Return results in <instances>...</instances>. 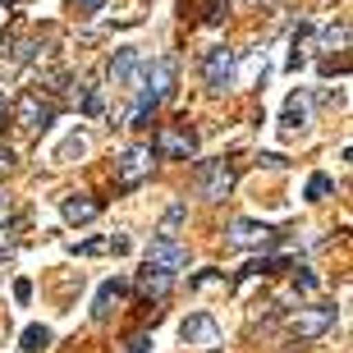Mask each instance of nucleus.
<instances>
[{"label": "nucleus", "mask_w": 353, "mask_h": 353, "mask_svg": "<svg viewBox=\"0 0 353 353\" xmlns=\"http://www.w3.org/2000/svg\"><path fill=\"white\" fill-rule=\"evenodd\" d=\"M294 289H303V294H312V289H316V275H307V271H303V275H294Z\"/></svg>", "instance_id": "obj_28"}, {"label": "nucleus", "mask_w": 353, "mask_h": 353, "mask_svg": "<svg viewBox=\"0 0 353 353\" xmlns=\"http://www.w3.org/2000/svg\"><path fill=\"white\" fill-rule=\"evenodd\" d=\"M19 349H23V353H41V349H51V330L37 326V321H32V326H23V335H19Z\"/></svg>", "instance_id": "obj_16"}, {"label": "nucleus", "mask_w": 353, "mask_h": 353, "mask_svg": "<svg viewBox=\"0 0 353 353\" xmlns=\"http://www.w3.org/2000/svg\"><path fill=\"white\" fill-rule=\"evenodd\" d=\"M14 299H19V303L32 299V280H14Z\"/></svg>", "instance_id": "obj_27"}, {"label": "nucleus", "mask_w": 353, "mask_h": 353, "mask_svg": "<svg viewBox=\"0 0 353 353\" xmlns=\"http://www.w3.org/2000/svg\"><path fill=\"white\" fill-rule=\"evenodd\" d=\"M147 349H152V335H147V330H138V335L129 340V349H124V353H147Z\"/></svg>", "instance_id": "obj_25"}, {"label": "nucleus", "mask_w": 353, "mask_h": 353, "mask_svg": "<svg viewBox=\"0 0 353 353\" xmlns=\"http://www.w3.org/2000/svg\"><path fill=\"white\" fill-rule=\"evenodd\" d=\"M0 5H5V10H10V5H19V0H0Z\"/></svg>", "instance_id": "obj_31"}, {"label": "nucleus", "mask_w": 353, "mask_h": 353, "mask_svg": "<svg viewBox=\"0 0 353 353\" xmlns=\"http://www.w3.org/2000/svg\"><path fill=\"white\" fill-rule=\"evenodd\" d=\"M105 243H110V252H115V257H124V252L133 248V243H129V234H115V239H105Z\"/></svg>", "instance_id": "obj_26"}, {"label": "nucleus", "mask_w": 353, "mask_h": 353, "mask_svg": "<svg viewBox=\"0 0 353 353\" xmlns=\"http://www.w3.org/2000/svg\"><path fill=\"white\" fill-rule=\"evenodd\" d=\"M234 188V165L230 161H202L197 165V193L207 197V202H225V193Z\"/></svg>", "instance_id": "obj_3"}, {"label": "nucleus", "mask_w": 353, "mask_h": 353, "mask_svg": "<svg viewBox=\"0 0 353 353\" xmlns=\"http://www.w3.org/2000/svg\"><path fill=\"white\" fill-rule=\"evenodd\" d=\"M349 46V28L344 23H326L321 28V51H344Z\"/></svg>", "instance_id": "obj_19"}, {"label": "nucleus", "mask_w": 353, "mask_h": 353, "mask_svg": "<svg viewBox=\"0 0 353 353\" xmlns=\"http://www.w3.org/2000/svg\"><path fill=\"white\" fill-rule=\"evenodd\" d=\"M179 340L193 344V349H216V344H221V326H216L211 312H188L179 321Z\"/></svg>", "instance_id": "obj_8"}, {"label": "nucleus", "mask_w": 353, "mask_h": 353, "mask_svg": "<svg viewBox=\"0 0 353 353\" xmlns=\"http://www.w3.org/2000/svg\"><path fill=\"white\" fill-rule=\"evenodd\" d=\"M183 216H188V207H183V202H174V207L165 211V221H161V234H174V230L183 225Z\"/></svg>", "instance_id": "obj_23"}, {"label": "nucleus", "mask_w": 353, "mask_h": 353, "mask_svg": "<svg viewBox=\"0 0 353 353\" xmlns=\"http://www.w3.org/2000/svg\"><path fill=\"white\" fill-rule=\"evenodd\" d=\"M330 193H335V179H330V174H321V170L307 179V188H303V197H307V202H326Z\"/></svg>", "instance_id": "obj_18"}, {"label": "nucleus", "mask_w": 353, "mask_h": 353, "mask_svg": "<svg viewBox=\"0 0 353 353\" xmlns=\"http://www.w3.org/2000/svg\"><path fill=\"white\" fill-rule=\"evenodd\" d=\"M69 252H79V257H101V252H110V243H105V239H88V243H69Z\"/></svg>", "instance_id": "obj_22"}, {"label": "nucleus", "mask_w": 353, "mask_h": 353, "mask_svg": "<svg viewBox=\"0 0 353 353\" xmlns=\"http://www.w3.org/2000/svg\"><path fill=\"white\" fill-rule=\"evenodd\" d=\"M303 65H307V28H299L294 41H289V69H303Z\"/></svg>", "instance_id": "obj_20"}, {"label": "nucleus", "mask_w": 353, "mask_h": 353, "mask_svg": "<svg viewBox=\"0 0 353 353\" xmlns=\"http://www.w3.org/2000/svg\"><path fill=\"white\" fill-rule=\"evenodd\" d=\"M10 211H14V202L5 193H0V230H5V221H10Z\"/></svg>", "instance_id": "obj_29"}, {"label": "nucleus", "mask_w": 353, "mask_h": 353, "mask_svg": "<svg viewBox=\"0 0 353 353\" xmlns=\"http://www.w3.org/2000/svg\"><path fill=\"white\" fill-rule=\"evenodd\" d=\"M83 152H88V143H83V138H69V143L55 152V165H65L69 157H83Z\"/></svg>", "instance_id": "obj_24"}, {"label": "nucleus", "mask_w": 353, "mask_h": 353, "mask_svg": "<svg viewBox=\"0 0 353 353\" xmlns=\"http://www.w3.org/2000/svg\"><path fill=\"white\" fill-rule=\"evenodd\" d=\"M174 280H179V275L161 271V266H143V275H138V289H143L147 299H165V294L174 289Z\"/></svg>", "instance_id": "obj_14"}, {"label": "nucleus", "mask_w": 353, "mask_h": 353, "mask_svg": "<svg viewBox=\"0 0 353 353\" xmlns=\"http://www.w3.org/2000/svg\"><path fill=\"white\" fill-rule=\"evenodd\" d=\"M230 243H234V248H271L275 230H271V225H262V221L239 216V221H230Z\"/></svg>", "instance_id": "obj_11"}, {"label": "nucleus", "mask_w": 353, "mask_h": 353, "mask_svg": "<svg viewBox=\"0 0 353 353\" xmlns=\"http://www.w3.org/2000/svg\"><path fill=\"white\" fill-rule=\"evenodd\" d=\"M280 129L294 138V133H307V97L303 92H294L285 101V115H280Z\"/></svg>", "instance_id": "obj_15"}, {"label": "nucleus", "mask_w": 353, "mask_h": 353, "mask_svg": "<svg viewBox=\"0 0 353 353\" xmlns=\"http://www.w3.org/2000/svg\"><path fill=\"white\" fill-rule=\"evenodd\" d=\"M79 110H83L88 119H101L105 105H101V88H97V83H83V92H79Z\"/></svg>", "instance_id": "obj_17"}, {"label": "nucleus", "mask_w": 353, "mask_h": 353, "mask_svg": "<svg viewBox=\"0 0 353 353\" xmlns=\"http://www.w3.org/2000/svg\"><path fill=\"white\" fill-rule=\"evenodd\" d=\"M0 119H5V101H0Z\"/></svg>", "instance_id": "obj_32"}, {"label": "nucleus", "mask_w": 353, "mask_h": 353, "mask_svg": "<svg viewBox=\"0 0 353 353\" xmlns=\"http://www.w3.org/2000/svg\"><path fill=\"white\" fill-rule=\"evenodd\" d=\"M60 216H65L69 225H88V221L101 216V202L88 197V193H69V197H60Z\"/></svg>", "instance_id": "obj_12"}, {"label": "nucleus", "mask_w": 353, "mask_h": 353, "mask_svg": "<svg viewBox=\"0 0 353 353\" xmlns=\"http://www.w3.org/2000/svg\"><path fill=\"white\" fill-rule=\"evenodd\" d=\"M335 321H340L335 307H299V312L289 316V335L294 340H321Z\"/></svg>", "instance_id": "obj_4"}, {"label": "nucleus", "mask_w": 353, "mask_h": 353, "mask_svg": "<svg viewBox=\"0 0 353 353\" xmlns=\"http://www.w3.org/2000/svg\"><path fill=\"white\" fill-rule=\"evenodd\" d=\"M143 74V51L138 46H115V55L105 60V83L110 88H129Z\"/></svg>", "instance_id": "obj_9"}, {"label": "nucleus", "mask_w": 353, "mask_h": 353, "mask_svg": "<svg viewBox=\"0 0 353 353\" xmlns=\"http://www.w3.org/2000/svg\"><path fill=\"white\" fill-rule=\"evenodd\" d=\"M234 60H239V51H230V46H216V51L202 60V79H207V92H230L234 88Z\"/></svg>", "instance_id": "obj_5"}, {"label": "nucleus", "mask_w": 353, "mask_h": 353, "mask_svg": "<svg viewBox=\"0 0 353 353\" xmlns=\"http://www.w3.org/2000/svg\"><path fill=\"white\" fill-rule=\"evenodd\" d=\"M147 266H161V271L179 275L183 266H188V248H183L174 234H161V239H152V248H147Z\"/></svg>", "instance_id": "obj_10"}, {"label": "nucleus", "mask_w": 353, "mask_h": 353, "mask_svg": "<svg viewBox=\"0 0 353 353\" xmlns=\"http://www.w3.org/2000/svg\"><path fill=\"white\" fill-rule=\"evenodd\" d=\"M14 252V243H0V262H5V257H10Z\"/></svg>", "instance_id": "obj_30"}, {"label": "nucleus", "mask_w": 353, "mask_h": 353, "mask_svg": "<svg viewBox=\"0 0 353 353\" xmlns=\"http://www.w3.org/2000/svg\"><path fill=\"white\" fill-rule=\"evenodd\" d=\"M124 294H129V289H124V280H105V285L97 289V299H92V321H105V316L124 303Z\"/></svg>", "instance_id": "obj_13"}, {"label": "nucleus", "mask_w": 353, "mask_h": 353, "mask_svg": "<svg viewBox=\"0 0 353 353\" xmlns=\"http://www.w3.org/2000/svg\"><path fill=\"white\" fill-rule=\"evenodd\" d=\"M55 115H60V105H55L51 92H41V88L19 92V101H14V124H19V129H28V133L51 129Z\"/></svg>", "instance_id": "obj_1"}, {"label": "nucleus", "mask_w": 353, "mask_h": 353, "mask_svg": "<svg viewBox=\"0 0 353 353\" xmlns=\"http://www.w3.org/2000/svg\"><path fill=\"white\" fill-rule=\"evenodd\" d=\"M157 161H193L197 152V133L193 129H161L157 143H152Z\"/></svg>", "instance_id": "obj_7"}, {"label": "nucleus", "mask_w": 353, "mask_h": 353, "mask_svg": "<svg viewBox=\"0 0 353 353\" xmlns=\"http://www.w3.org/2000/svg\"><path fill=\"white\" fill-rule=\"evenodd\" d=\"M174 79H179V60L174 55H161L152 65H143V88L157 97V101H170L174 97Z\"/></svg>", "instance_id": "obj_6"}, {"label": "nucleus", "mask_w": 353, "mask_h": 353, "mask_svg": "<svg viewBox=\"0 0 353 353\" xmlns=\"http://www.w3.org/2000/svg\"><path fill=\"white\" fill-rule=\"evenodd\" d=\"M152 165H157V152H152L147 143L124 147L119 161H115V183H119V188H138V183L152 174Z\"/></svg>", "instance_id": "obj_2"}, {"label": "nucleus", "mask_w": 353, "mask_h": 353, "mask_svg": "<svg viewBox=\"0 0 353 353\" xmlns=\"http://www.w3.org/2000/svg\"><path fill=\"white\" fill-rule=\"evenodd\" d=\"M69 14H79V19H92V14H101L105 10V0H65Z\"/></svg>", "instance_id": "obj_21"}]
</instances>
